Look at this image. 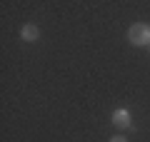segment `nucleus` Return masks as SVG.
I'll use <instances>...</instances> for the list:
<instances>
[{"mask_svg":"<svg viewBox=\"0 0 150 142\" xmlns=\"http://www.w3.org/2000/svg\"><path fill=\"white\" fill-rule=\"evenodd\" d=\"M128 40L133 42L135 47H150V25L148 22H133L128 27Z\"/></svg>","mask_w":150,"mask_h":142,"instance_id":"f257e3e1","label":"nucleus"},{"mask_svg":"<svg viewBox=\"0 0 150 142\" xmlns=\"http://www.w3.org/2000/svg\"><path fill=\"white\" fill-rule=\"evenodd\" d=\"M112 125L120 127V130H128L130 127V110L128 107H118V110H112Z\"/></svg>","mask_w":150,"mask_h":142,"instance_id":"f03ea898","label":"nucleus"},{"mask_svg":"<svg viewBox=\"0 0 150 142\" xmlns=\"http://www.w3.org/2000/svg\"><path fill=\"white\" fill-rule=\"evenodd\" d=\"M38 35H40V30H38V25H33V22L23 25V30H20V37H23L25 42H35Z\"/></svg>","mask_w":150,"mask_h":142,"instance_id":"7ed1b4c3","label":"nucleus"},{"mask_svg":"<svg viewBox=\"0 0 150 142\" xmlns=\"http://www.w3.org/2000/svg\"><path fill=\"white\" fill-rule=\"evenodd\" d=\"M110 142H128V137H125V135H112Z\"/></svg>","mask_w":150,"mask_h":142,"instance_id":"20e7f679","label":"nucleus"}]
</instances>
